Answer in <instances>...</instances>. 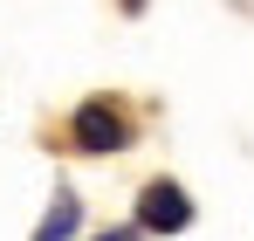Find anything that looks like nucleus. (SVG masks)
Instances as JSON below:
<instances>
[{"mask_svg": "<svg viewBox=\"0 0 254 241\" xmlns=\"http://www.w3.org/2000/svg\"><path fill=\"white\" fill-rule=\"evenodd\" d=\"M69 228H76V200H62V207H55V214H48L42 228H35V241H62Z\"/></svg>", "mask_w": 254, "mask_h": 241, "instance_id": "7ed1b4c3", "label": "nucleus"}, {"mask_svg": "<svg viewBox=\"0 0 254 241\" xmlns=\"http://www.w3.org/2000/svg\"><path fill=\"white\" fill-rule=\"evenodd\" d=\"M96 241H137V235H130V228H117V235H96Z\"/></svg>", "mask_w": 254, "mask_h": 241, "instance_id": "20e7f679", "label": "nucleus"}, {"mask_svg": "<svg viewBox=\"0 0 254 241\" xmlns=\"http://www.w3.org/2000/svg\"><path fill=\"white\" fill-rule=\"evenodd\" d=\"M137 221H144L151 235H179V228H192V200H186V186H179V179H151V186L137 193Z\"/></svg>", "mask_w": 254, "mask_h": 241, "instance_id": "f257e3e1", "label": "nucleus"}, {"mask_svg": "<svg viewBox=\"0 0 254 241\" xmlns=\"http://www.w3.org/2000/svg\"><path fill=\"white\" fill-rule=\"evenodd\" d=\"M124 7H130V14H137V7H144V0H124Z\"/></svg>", "mask_w": 254, "mask_h": 241, "instance_id": "39448f33", "label": "nucleus"}, {"mask_svg": "<svg viewBox=\"0 0 254 241\" xmlns=\"http://www.w3.org/2000/svg\"><path fill=\"white\" fill-rule=\"evenodd\" d=\"M69 131H76V145H83V152H124V145H130V124L117 118L110 104H83Z\"/></svg>", "mask_w": 254, "mask_h": 241, "instance_id": "f03ea898", "label": "nucleus"}]
</instances>
